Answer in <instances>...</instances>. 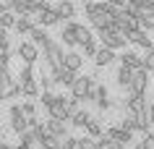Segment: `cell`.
<instances>
[{
	"label": "cell",
	"mask_w": 154,
	"mask_h": 149,
	"mask_svg": "<svg viewBox=\"0 0 154 149\" xmlns=\"http://www.w3.org/2000/svg\"><path fill=\"white\" fill-rule=\"evenodd\" d=\"M97 73H89V76H79L76 84L71 86V94L76 99H81L84 105L86 102H94V89H97Z\"/></svg>",
	"instance_id": "6da1fadb"
},
{
	"label": "cell",
	"mask_w": 154,
	"mask_h": 149,
	"mask_svg": "<svg viewBox=\"0 0 154 149\" xmlns=\"http://www.w3.org/2000/svg\"><path fill=\"white\" fill-rule=\"evenodd\" d=\"M42 58L47 60L52 68H63V60H65V52H63V42L57 39H50V45L42 50Z\"/></svg>",
	"instance_id": "7a4b0ae2"
},
{
	"label": "cell",
	"mask_w": 154,
	"mask_h": 149,
	"mask_svg": "<svg viewBox=\"0 0 154 149\" xmlns=\"http://www.w3.org/2000/svg\"><path fill=\"white\" fill-rule=\"evenodd\" d=\"M39 45H34L32 39H21L16 45V55L21 58V63H29V66H34L37 60H39Z\"/></svg>",
	"instance_id": "3957f363"
},
{
	"label": "cell",
	"mask_w": 154,
	"mask_h": 149,
	"mask_svg": "<svg viewBox=\"0 0 154 149\" xmlns=\"http://www.w3.org/2000/svg\"><path fill=\"white\" fill-rule=\"evenodd\" d=\"M99 42L105 45V47H112L115 52H120V50H125V42H128V37L123 32H97Z\"/></svg>",
	"instance_id": "277c9868"
},
{
	"label": "cell",
	"mask_w": 154,
	"mask_h": 149,
	"mask_svg": "<svg viewBox=\"0 0 154 149\" xmlns=\"http://www.w3.org/2000/svg\"><path fill=\"white\" fill-rule=\"evenodd\" d=\"M105 133L110 136L112 141H120V144H125V147H131L133 141H136V133L131 131V128H125L123 123H118V126H110V128H105Z\"/></svg>",
	"instance_id": "5b68a950"
},
{
	"label": "cell",
	"mask_w": 154,
	"mask_h": 149,
	"mask_svg": "<svg viewBox=\"0 0 154 149\" xmlns=\"http://www.w3.org/2000/svg\"><path fill=\"white\" fill-rule=\"evenodd\" d=\"M76 29H79V21H63V32H60V42H63L65 47L76 50L79 47V37H76Z\"/></svg>",
	"instance_id": "8992f818"
},
{
	"label": "cell",
	"mask_w": 154,
	"mask_h": 149,
	"mask_svg": "<svg viewBox=\"0 0 154 149\" xmlns=\"http://www.w3.org/2000/svg\"><path fill=\"white\" fill-rule=\"evenodd\" d=\"M94 105H97V113H110L112 110V99H110V92H107L105 84H97V89H94Z\"/></svg>",
	"instance_id": "52a82bcc"
},
{
	"label": "cell",
	"mask_w": 154,
	"mask_h": 149,
	"mask_svg": "<svg viewBox=\"0 0 154 149\" xmlns=\"http://www.w3.org/2000/svg\"><path fill=\"white\" fill-rule=\"evenodd\" d=\"M149 89V71L141 68V71H133V81H131L128 94H146Z\"/></svg>",
	"instance_id": "ba28073f"
},
{
	"label": "cell",
	"mask_w": 154,
	"mask_h": 149,
	"mask_svg": "<svg viewBox=\"0 0 154 149\" xmlns=\"http://www.w3.org/2000/svg\"><path fill=\"white\" fill-rule=\"evenodd\" d=\"M76 79H79V71H71V68H57L55 71V81H57V86H65V89L71 92V86L76 84Z\"/></svg>",
	"instance_id": "9c48e42d"
},
{
	"label": "cell",
	"mask_w": 154,
	"mask_h": 149,
	"mask_svg": "<svg viewBox=\"0 0 154 149\" xmlns=\"http://www.w3.org/2000/svg\"><path fill=\"white\" fill-rule=\"evenodd\" d=\"M91 60H94V66H97V68H107V66H112L115 60H118V55H115L112 47H105V45H102V47H99V52H97Z\"/></svg>",
	"instance_id": "30bf717a"
},
{
	"label": "cell",
	"mask_w": 154,
	"mask_h": 149,
	"mask_svg": "<svg viewBox=\"0 0 154 149\" xmlns=\"http://www.w3.org/2000/svg\"><path fill=\"white\" fill-rule=\"evenodd\" d=\"M131 81H133V68L125 66V63H120V66H118V73H115V84H118L123 92H128Z\"/></svg>",
	"instance_id": "8fae6325"
},
{
	"label": "cell",
	"mask_w": 154,
	"mask_h": 149,
	"mask_svg": "<svg viewBox=\"0 0 154 149\" xmlns=\"http://www.w3.org/2000/svg\"><path fill=\"white\" fill-rule=\"evenodd\" d=\"M118 63H125V66H131L133 71H141V68H144V55H138L133 50H123L120 55H118Z\"/></svg>",
	"instance_id": "7c38bea8"
},
{
	"label": "cell",
	"mask_w": 154,
	"mask_h": 149,
	"mask_svg": "<svg viewBox=\"0 0 154 149\" xmlns=\"http://www.w3.org/2000/svg\"><path fill=\"white\" fill-rule=\"evenodd\" d=\"M29 39H32L34 45H39V47L45 50V47H47V45H50V39H52V37H50V34H47V26L37 24V26H34V29H32V34H29Z\"/></svg>",
	"instance_id": "4fadbf2b"
},
{
	"label": "cell",
	"mask_w": 154,
	"mask_h": 149,
	"mask_svg": "<svg viewBox=\"0 0 154 149\" xmlns=\"http://www.w3.org/2000/svg\"><path fill=\"white\" fill-rule=\"evenodd\" d=\"M37 24H39V21H37L34 16H18V21H16V34H18V37H29L32 29H34Z\"/></svg>",
	"instance_id": "5bb4252c"
},
{
	"label": "cell",
	"mask_w": 154,
	"mask_h": 149,
	"mask_svg": "<svg viewBox=\"0 0 154 149\" xmlns=\"http://www.w3.org/2000/svg\"><path fill=\"white\" fill-rule=\"evenodd\" d=\"M37 21H39L42 26H47V29H52V26H60V24H63L60 13L55 11V3H52V8H50V11H45V13H42V16L37 18Z\"/></svg>",
	"instance_id": "9a60e30c"
},
{
	"label": "cell",
	"mask_w": 154,
	"mask_h": 149,
	"mask_svg": "<svg viewBox=\"0 0 154 149\" xmlns=\"http://www.w3.org/2000/svg\"><path fill=\"white\" fill-rule=\"evenodd\" d=\"M84 55L79 52V50H68L65 52V60H63V66L65 68H71V71H81V66H84Z\"/></svg>",
	"instance_id": "2e32d148"
},
{
	"label": "cell",
	"mask_w": 154,
	"mask_h": 149,
	"mask_svg": "<svg viewBox=\"0 0 154 149\" xmlns=\"http://www.w3.org/2000/svg\"><path fill=\"white\" fill-rule=\"evenodd\" d=\"M55 11L60 13L63 21H71V18L76 16V3H73V0H57V3H55Z\"/></svg>",
	"instance_id": "e0dca14e"
},
{
	"label": "cell",
	"mask_w": 154,
	"mask_h": 149,
	"mask_svg": "<svg viewBox=\"0 0 154 149\" xmlns=\"http://www.w3.org/2000/svg\"><path fill=\"white\" fill-rule=\"evenodd\" d=\"M16 21H18V13L16 11H3V13H0V26H3V29H16Z\"/></svg>",
	"instance_id": "ac0fdd59"
},
{
	"label": "cell",
	"mask_w": 154,
	"mask_h": 149,
	"mask_svg": "<svg viewBox=\"0 0 154 149\" xmlns=\"http://www.w3.org/2000/svg\"><path fill=\"white\" fill-rule=\"evenodd\" d=\"M13 11L18 16H32L34 13V0H13Z\"/></svg>",
	"instance_id": "d6986e66"
},
{
	"label": "cell",
	"mask_w": 154,
	"mask_h": 149,
	"mask_svg": "<svg viewBox=\"0 0 154 149\" xmlns=\"http://www.w3.org/2000/svg\"><path fill=\"white\" fill-rule=\"evenodd\" d=\"M91 118H94V115H91L89 110H84V107H81L79 113H76V118L71 120V126H73V128H81V131H84V128H86V123H89Z\"/></svg>",
	"instance_id": "ffe728a7"
},
{
	"label": "cell",
	"mask_w": 154,
	"mask_h": 149,
	"mask_svg": "<svg viewBox=\"0 0 154 149\" xmlns=\"http://www.w3.org/2000/svg\"><path fill=\"white\" fill-rule=\"evenodd\" d=\"M84 133H89V136L99 139V136H105V126L99 123V118H91L89 123H86V128H84Z\"/></svg>",
	"instance_id": "44dd1931"
},
{
	"label": "cell",
	"mask_w": 154,
	"mask_h": 149,
	"mask_svg": "<svg viewBox=\"0 0 154 149\" xmlns=\"http://www.w3.org/2000/svg\"><path fill=\"white\" fill-rule=\"evenodd\" d=\"M76 37H79V47H84L86 42H91V39H94V34H91V26L79 24V29H76Z\"/></svg>",
	"instance_id": "7402d4cb"
},
{
	"label": "cell",
	"mask_w": 154,
	"mask_h": 149,
	"mask_svg": "<svg viewBox=\"0 0 154 149\" xmlns=\"http://www.w3.org/2000/svg\"><path fill=\"white\" fill-rule=\"evenodd\" d=\"M57 97H60V94H57V92L55 89H42V94H39V102H42V105H45V107H52V105H55V102H57Z\"/></svg>",
	"instance_id": "603a6c76"
},
{
	"label": "cell",
	"mask_w": 154,
	"mask_h": 149,
	"mask_svg": "<svg viewBox=\"0 0 154 149\" xmlns=\"http://www.w3.org/2000/svg\"><path fill=\"white\" fill-rule=\"evenodd\" d=\"M141 29L144 32H154V8H146L141 13Z\"/></svg>",
	"instance_id": "cb8c5ba5"
},
{
	"label": "cell",
	"mask_w": 154,
	"mask_h": 149,
	"mask_svg": "<svg viewBox=\"0 0 154 149\" xmlns=\"http://www.w3.org/2000/svg\"><path fill=\"white\" fill-rule=\"evenodd\" d=\"M79 149H102V147H99V141L94 136L84 133V136H79Z\"/></svg>",
	"instance_id": "d4e9b609"
},
{
	"label": "cell",
	"mask_w": 154,
	"mask_h": 149,
	"mask_svg": "<svg viewBox=\"0 0 154 149\" xmlns=\"http://www.w3.org/2000/svg\"><path fill=\"white\" fill-rule=\"evenodd\" d=\"M57 147H60V136H55V133L47 131V136L42 139V149H57Z\"/></svg>",
	"instance_id": "484cf974"
},
{
	"label": "cell",
	"mask_w": 154,
	"mask_h": 149,
	"mask_svg": "<svg viewBox=\"0 0 154 149\" xmlns=\"http://www.w3.org/2000/svg\"><path fill=\"white\" fill-rule=\"evenodd\" d=\"M57 149H79V136H73V133L63 136V139H60V147H57Z\"/></svg>",
	"instance_id": "4316f807"
},
{
	"label": "cell",
	"mask_w": 154,
	"mask_h": 149,
	"mask_svg": "<svg viewBox=\"0 0 154 149\" xmlns=\"http://www.w3.org/2000/svg\"><path fill=\"white\" fill-rule=\"evenodd\" d=\"M99 47H102V45H97V37H94L91 42H86V45H84V58H94V55L99 52Z\"/></svg>",
	"instance_id": "83f0119b"
},
{
	"label": "cell",
	"mask_w": 154,
	"mask_h": 149,
	"mask_svg": "<svg viewBox=\"0 0 154 149\" xmlns=\"http://www.w3.org/2000/svg\"><path fill=\"white\" fill-rule=\"evenodd\" d=\"M21 105H24V115L29 118V120H32V118H39V115H37V102L26 99V102H21Z\"/></svg>",
	"instance_id": "f1b7e54d"
},
{
	"label": "cell",
	"mask_w": 154,
	"mask_h": 149,
	"mask_svg": "<svg viewBox=\"0 0 154 149\" xmlns=\"http://www.w3.org/2000/svg\"><path fill=\"white\" fill-rule=\"evenodd\" d=\"M144 68L149 73H154V50H146L144 52Z\"/></svg>",
	"instance_id": "f546056e"
},
{
	"label": "cell",
	"mask_w": 154,
	"mask_h": 149,
	"mask_svg": "<svg viewBox=\"0 0 154 149\" xmlns=\"http://www.w3.org/2000/svg\"><path fill=\"white\" fill-rule=\"evenodd\" d=\"M138 144H141V149H154V131L144 133V136H141V141H138Z\"/></svg>",
	"instance_id": "4dcf8cb0"
},
{
	"label": "cell",
	"mask_w": 154,
	"mask_h": 149,
	"mask_svg": "<svg viewBox=\"0 0 154 149\" xmlns=\"http://www.w3.org/2000/svg\"><path fill=\"white\" fill-rule=\"evenodd\" d=\"M138 47H141V50H144V52H146V50H154V42H152V37H149V34H141V39H138Z\"/></svg>",
	"instance_id": "1f68e13d"
},
{
	"label": "cell",
	"mask_w": 154,
	"mask_h": 149,
	"mask_svg": "<svg viewBox=\"0 0 154 149\" xmlns=\"http://www.w3.org/2000/svg\"><path fill=\"white\" fill-rule=\"evenodd\" d=\"M0 11H13V0H0Z\"/></svg>",
	"instance_id": "d6a6232c"
},
{
	"label": "cell",
	"mask_w": 154,
	"mask_h": 149,
	"mask_svg": "<svg viewBox=\"0 0 154 149\" xmlns=\"http://www.w3.org/2000/svg\"><path fill=\"white\" fill-rule=\"evenodd\" d=\"M107 149H125V144H120V141H110Z\"/></svg>",
	"instance_id": "836d02e7"
},
{
	"label": "cell",
	"mask_w": 154,
	"mask_h": 149,
	"mask_svg": "<svg viewBox=\"0 0 154 149\" xmlns=\"http://www.w3.org/2000/svg\"><path fill=\"white\" fill-rule=\"evenodd\" d=\"M149 123L154 126V102H149Z\"/></svg>",
	"instance_id": "e575fe53"
},
{
	"label": "cell",
	"mask_w": 154,
	"mask_h": 149,
	"mask_svg": "<svg viewBox=\"0 0 154 149\" xmlns=\"http://www.w3.org/2000/svg\"><path fill=\"white\" fill-rule=\"evenodd\" d=\"M152 102H154V97H152Z\"/></svg>",
	"instance_id": "d590c367"
}]
</instances>
